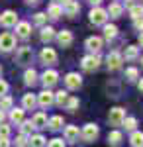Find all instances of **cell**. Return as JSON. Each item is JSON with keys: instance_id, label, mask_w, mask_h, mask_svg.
<instances>
[{"instance_id": "1", "label": "cell", "mask_w": 143, "mask_h": 147, "mask_svg": "<svg viewBox=\"0 0 143 147\" xmlns=\"http://www.w3.org/2000/svg\"><path fill=\"white\" fill-rule=\"evenodd\" d=\"M106 18H108V14H106L104 8L94 6V8L90 10V22L94 24V26H104V24H106Z\"/></svg>"}, {"instance_id": "2", "label": "cell", "mask_w": 143, "mask_h": 147, "mask_svg": "<svg viewBox=\"0 0 143 147\" xmlns=\"http://www.w3.org/2000/svg\"><path fill=\"white\" fill-rule=\"evenodd\" d=\"M123 118H125V112H123V108H112L110 114H108V122H110V125H121V122H123Z\"/></svg>"}, {"instance_id": "3", "label": "cell", "mask_w": 143, "mask_h": 147, "mask_svg": "<svg viewBox=\"0 0 143 147\" xmlns=\"http://www.w3.org/2000/svg\"><path fill=\"white\" fill-rule=\"evenodd\" d=\"M100 129L96 124H86L84 127H82V131H80V136H82V139L84 141H94L96 137H98Z\"/></svg>"}, {"instance_id": "4", "label": "cell", "mask_w": 143, "mask_h": 147, "mask_svg": "<svg viewBox=\"0 0 143 147\" xmlns=\"http://www.w3.org/2000/svg\"><path fill=\"white\" fill-rule=\"evenodd\" d=\"M14 45H16V37H14L10 32L0 34V49H2V51H12Z\"/></svg>"}, {"instance_id": "5", "label": "cell", "mask_w": 143, "mask_h": 147, "mask_svg": "<svg viewBox=\"0 0 143 147\" xmlns=\"http://www.w3.org/2000/svg\"><path fill=\"white\" fill-rule=\"evenodd\" d=\"M57 80H59V75H57V71H53V69L45 71L43 75H41V84H43L45 88H51V86H55Z\"/></svg>"}, {"instance_id": "6", "label": "cell", "mask_w": 143, "mask_h": 147, "mask_svg": "<svg viewBox=\"0 0 143 147\" xmlns=\"http://www.w3.org/2000/svg\"><path fill=\"white\" fill-rule=\"evenodd\" d=\"M16 59H18L20 65H28V63H32V59H33L32 47H20L18 53H16Z\"/></svg>"}, {"instance_id": "7", "label": "cell", "mask_w": 143, "mask_h": 147, "mask_svg": "<svg viewBox=\"0 0 143 147\" xmlns=\"http://www.w3.org/2000/svg\"><path fill=\"white\" fill-rule=\"evenodd\" d=\"M37 102H39V106H41V108H49V106L55 102V94L49 90V88H45L43 92H39V94H37Z\"/></svg>"}, {"instance_id": "8", "label": "cell", "mask_w": 143, "mask_h": 147, "mask_svg": "<svg viewBox=\"0 0 143 147\" xmlns=\"http://www.w3.org/2000/svg\"><path fill=\"white\" fill-rule=\"evenodd\" d=\"M100 65V57L98 53H92V55H86L82 59V69L84 71H94V69H98Z\"/></svg>"}, {"instance_id": "9", "label": "cell", "mask_w": 143, "mask_h": 147, "mask_svg": "<svg viewBox=\"0 0 143 147\" xmlns=\"http://www.w3.org/2000/svg\"><path fill=\"white\" fill-rule=\"evenodd\" d=\"M0 24H2L4 28H12V26H16V24H18V16H16V12L6 10L2 16H0Z\"/></svg>"}, {"instance_id": "10", "label": "cell", "mask_w": 143, "mask_h": 147, "mask_svg": "<svg viewBox=\"0 0 143 147\" xmlns=\"http://www.w3.org/2000/svg\"><path fill=\"white\" fill-rule=\"evenodd\" d=\"M106 61H108V69L116 71V69H120V67H121V61H123V57H121V53H118V51H112L110 55L106 57Z\"/></svg>"}, {"instance_id": "11", "label": "cell", "mask_w": 143, "mask_h": 147, "mask_svg": "<svg viewBox=\"0 0 143 147\" xmlns=\"http://www.w3.org/2000/svg\"><path fill=\"white\" fill-rule=\"evenodd\" d=\"M80 82H82V79H80L78 73H69L65 77V84H67V88H71V90H77L80 86Z\"/></svg>"}, {"instance_id": "12", "label": "cell", "mask_w": 143, "mask_h": 147, "mask_svg": "<svg viewBox=\"0 0 143 147\" xmlns=\"http://www.w3.org/2000/svg\"><path fill=\"white\" fill-rule=\"evenodd\" d=\"M55 37H57V43H59L61 47H69L71 43H73V34H71L69 30H63V32H59Z\"/></svg>"}, {"instance_id": "13", "label": "cell", "mask_w": 143, "mask_h": 147, "mask_svg": "<svg viewBox=\"0 0 143 147\" xmlns=\"http://www.w3.org/2000/svg\"><path fill=\"white\" fill-rule=\"evenodd\" d=\"M86 49H88V51H92V53H98L100 49H102V37H98V35L88 37V39H86Z\"/></svg>"}, {"instance_id": "14", "label": "cell", "mask_w": 143, "mask_h": 147, "mask_svg": "<svg viewBox=\"0 0 143 147\" xmlns=\"http://www.w3.org/2000/svg\"><path fill=\"white\" fill-rule=\"evenodd\" d=\"M63 10H65V14L69 18H73V16H77L78 12H80V6H78L77 0H69V2L63 4Z\"/></svg>"}, {"instance_id": "15", "label": "cell", "mask_w": 143, "mask_h": 147, "mask_svg": "<svg viewBox=\"0 0 143 147\" xmlns=\"http://www.w3.org/2000/svg\"><path fill=\"white\" fill-rule=\"evenodd\" d=\"M30 32H32V26L28 22H18L16 24V35H18V37L28 39V37H30Z\"/></svg>"}, {"instance_id": "16", "label": "cell", "mask_w": 143, "mask_h": 147, "mask_svg": "<svg viewBox=\"0 0 143 147\" xmlns=\"http://www.w3.org/2000/svg\"><path fill=\"white\" fill-rule=\"evenodd\" d=\"M78 136H80V131H78L77 125H67L65 127V139L67 141L75 143V141H78Z\"/></svg>"}, {"instance_id": "17", "label": "cell", "mask_w": 143, "mask_h": 147, "mask_svg": "<svg viewBox=\"0 0 143 147\" xmlns=\"http://www.w3.org/2000/svg\"><path fill=\"white\" fill-rule=\"evenodd\" d=\"M41 61H43L45 65H47V63H55V61H57L55 49H51V47H43V51H41Z\"/></svg>"}, {"instance_id": "18", "label": "cell", "mask_w": 143, "mask_h": 147, "mask_svg": "<svg viewBox=\"0 0 143 147\" xmlns=\"http://www.w3.org/2000/svg\"><path fill=\"white\" fill-rule=\"evenodd\" d=\"M121 139H123V136H121V131H118V129H114V131L108 134V143H110L112 147H120Z\"/></svg>"}, {"instance_id": "19", "label": "cell", "mask_w": 143, "mask_h": 147, "mask_svg": "<svg viewBox=\"0 0 143 147\" xmlns=\"http://www.w3.org/2000/svg\"><path fill=\"white\" fill-rule=\"evenodd\" d=\"M32 124H33V127H47V116H45L43 112H37L35 116H33V120H32Z\"/></svg>"}, {"instance_id": "20", "label": "cell", "mask_w": 143, "mask_h": 147, "mask_svg": "<svg viewBox=\"0 0 143 147\" xmlns=\"http://www.w3.org/2000/svg\"><path fill=\"white\" fill-rule=\"evenodd\" d=\"M106 14H110L112 18H120L121 14H123V8H121L120 2H112L110 6H108V10H106Z\"/></svg>"}, {"instance_id": "21", "label": "cell", "mask_w": 143, "mask_h": 147, "mask_svg": "<svg viewBox=\"0 0 143 147\" xmlns=\"http://www.w3.org/2000/svg\"><path fill=\"white\" fill-rule=\"evenodd\" d=\"M22 104H24V110H33L35 104H37V98H35L33 94H24Z\"/></svg>"}, {"instance_id": "22", "label": "cell", "mask_w": 143, "mask_h": 147, "mask_svg": "<svg viewBox=\"0 0 143 147\" xmlns=\"http://www.w3.org/2000/svg\"><path fill=\"white\" fill-rule=\"evenodd\" d=\"M63 124H65V120H63V116H53L49 122H47V125L53 129V131H57V129H61L63 127Z\"/></svg>"}, {"instance_id": "23", "label": "cell", "mask_w": 143, "mask_h": 147, "mask_svg": "<svg viewBox=\"0 0 143 147\" xmlns=\"http://www.w3.org/2000/svg\"><path fill=\"white\" fill-rule=\"evenodd\" d=\"M10 120L14 122V124H22L24 122V108H12Z\"/></svg>"}, {"instance_id": "24", "label": "cell", "mask_w": 143, "mask_h": 147, "mask_svg": "<svg viewBox=\"0 0 143 147\" xmlns=\"http://www.w3.org/2000/svg\"><path fill=\"white\" fill-rule=\"evenodd\" d=\"M53 37H55V30H53L51 26H47V28L41 30V41H43V43H49Z\"/></svg>"}, {"instance_id": "25", "label": "cell", "mask_w": 143, "mask_h": 147, "mask_svg": "<svg viewBox=\"0 0 143 147\" xmlns=\"http://www.w3.org/2000/svg\"><path fill=\"white\" fill-rule=\"evenodd\" d=\"M130 143L132 147H143V131H133L130 137Z\"/></svg>"}, {"instance_id": "26", "label": "cell", "mask_w": 143, "mask_h": 147, "mask_svg": "<svg viewBox=\"0 0 143 147\" xmlns=\"http://www.w3.org/2000/svg\"><path fill=\"white\" fill-rule=\"evenodd\" d=\"M47 14H49V18H53V20H57V18H61V14H63V8L59 6V4H51L49 6V10H47Z\"/></svg>"}, {"instance_id": "27", "label": "cell", "mask_w": 143, "mask_h": 147, "mask_svg": "<svg viewBox=\"0 0 143 147\" xmlns=\"http://www.w3.org/2000/svg\"><path fill=\"white\" fill-rule=\"evenodd\" d=\"M45 145V137L39 136V134H35V136L30 137V143H28V147H43Z\"/></svg>"}, {"instance_id": "28", "label": "cell", "mask_w": 143, "mask_h": 147, "mask_svg": "<svg viewBox=\"0 0 143 147\" xmlns=\"http://www.w3.org/2000/svg\"><path fill=\"white\" fill-rule=\"evenodd\" d=\"M24 79H26V84L33 86V84L37 82V73H35L33 69H28V71H26V75H24Z\"/></svg>"}, {"instance_id": "29", "label": "cell", "mask_w": 143, "mask_h": 147, "mask_svg": "<svg viewBox=\"0 0 143 147\" xmlns=\"http://www.w3.org/2000/svg\"><path fill=\"white\" fill-rule=\"evenodd\" d=\"M104 35H106V39H114L118 35V28L110 26V24H104Z\"/></svg>"}, {"instance_id": "30", "label": "cell", "mask_w": 143, "mask_h": 147, "mask_svg": "<svg viewBox=\"0 0 143 147\" xmlns=\"http://www.w3.org/2000/svg\"><path fill=\"white\" fill-rule=\"evenodd\" d=\"M137 55H139V49H137L135 45L125 47V59H127V61H133V59H137Z\"/></svg>"}, {"instance_id": "31", "label": "cell", "mask_w": 143, "mask_h": 147, "mask_svg": "<svg viewBox=\"0 0 143 147\" xmlns=\"http://www.w3.org/2000/svg\"><path fill=\"white\" fill-rule=\"evenodd\" d=\"M121 125H125V129L127 131H135V125H137V120L135 118H123V122Z\"/></svg>"}, {"instance_id": "32", "label": "cell", "mask_w": 143, "mask_h": 147, "mask_svg": "<svg viewBox=\"0 0 143 147\" xmlns=\"http://www.w3.org/2000/svg\"><path fill=\"white\" fill-rule=\"evenodd\" d=\"M67 98H69V92H67V90H59V92L55 94V102L59 104V106H65Z\"/></svg>"}, {"instance_id": "33", "label": "cell", "mask_w": 143, "mask_h": 147, "mask_svg": "<svg viewBox=\"0 0 143 147\" xmlns=\"http://www.w3.org/2000/svg\"><path fill=\"white\" fill-rule=\"evenodd\" d=\"M65 108H67V110H71V112H75V110L78 108V98H75V96H73V98H67Z\"/></svg>"}, {"instance_id": "34", "label": "cell", "mask_w": 143, "mask_h": 147, "mask_svg": "<svg viewBox=\"0 0 143 147\" xmlns=\"http://www.w3.org/2000/svg\"><path fill=\"white\" fill-rule=\"evenodd\" d=\"M130 16H132L133 20H135V18H141L143 16V6H132V8H130Z\"/></svg>"}, {"instance_id": "35", "label": "cell", "mask_w": 143, "mask_h": 147, "mask_svg": "<svg viewBox=\"0 0 143 147\" xmlns=\"http://www.w3.org/2000/svg\"><path fill=\"white\" fill-rule=\"evenodd\" d=\"M12 104H14V102H12L10 96H4V98L0 100V110H12Z\"/></svg>"}, {"instance_id": "36", "label": "cell", "mask_w": 143, "mask_h": 147, "mask_svg": "<svg viewBox=\"0 0 143 147\" xmlns=\"http://www.w3.org/2000/svg\"><path fill=\"white\" fill-rule=\"evenodd\" d=\"M125 77H127V80H137V77H139V71L135 67H130L127 71H125Z\"/></svg>"}, {"instance_id": "37", "label": "cell", "mask_w": 143, "mask_h": 147, "mask_svg": "<svg viewBox=\"0 0 143 147\" xmlns=\"http://www.w3.org/2000/svg\"><path fill=\"white\" fill-rule=\"evenodd\" d=\"M33 131V124L32 122H22V134L24 136H32Z\"/></svg>"}, {"instance_id": "38", "label": "cell", "mask_w": 143, "mask_h": 147, "mask_svg": "<svg viewBox=\"0 0 143 147\" xmlns=\"http://www.w3.org/2000/svg\"><path fill=\"white\" fill-rule=\"evenodd\" d=\"M0 137H6V139L10 137V125L4 124V122L0 124Z\"/></svg>"}, {"instance_id": "39", "label": "cell", "mask_w": 143, "mask_h": 147, "mask_svg": "<svg viewBox=\"0 0 143 147\" xmlns=\"http://www.w3.org/2000/svg\"><path fill=\"white\" fill-rule=\"evenodd\" d=\"M33 22L37 24V26H43V24L47 22V14H43V12H39V14H35V18H33Z\"/></svg>"}, {"instance_id": "40", "label": "cell", "mask_w": 143, "mask_h": 147, "mask_svg": "<svg viewBox=\"0 0 143 147\" xmlns=\"http://www.w3.org/2000/svg\"><path fill=\"white\" fill-rule=\"evenodd\" d=\"M16 147H28V136L20 134V136L16 137Z\"/></svg>"}, {"instance_id": "41", "label": "cell", "mask_w": 143, "mask_h": 147, "mask_svg": "<svg viewBox=\"0 0 143 147\" xmlns=\"http://www.w3.org/2000/svg\"><path fill=\"white\" fill-rule=\"evenodd\" d=\"M49 147H65V141L63 139H51L49 141Z\"/></svg>"}, {"instance_id": "42", "label": "cell", "mask_w": 143, "mask_h": 147, "mask_svg": "<svg viewBox=\"0 0 143 147\" xmlns=\"http://www.w3.org/2000/svg\"><path fill=\"white\" fill-rule=\"evenodd\" d=\"M8 92V82H4V80H0V96H4Z\"/></svg>"}, {"instance_id": "43", "label": "cell", "mask_w": 143, "mask_h": 147, "mask_svg": "<svg viewBox=\"0 0 143 147\" xmlns=\"http://www.w3.org/2000/svg\"><path fill=\"white\" fill-rule=\"evenodd\" d=\"M133 26H135L137 30H143V18H135V20H133Z\"/></svg>"}, {"instance_id": "44", "label": "cell", "mask_w": 143, "mask_h": 147, "mask_svg": "<svg viewBox=\"0 0 143 147\" xmlns=\"http://www.w3.org/2000/svg\"><path fill=\"white\" fill-rule=\"evenodd\" d=\"M0 147H10V141L6 137H0Z\"/></svg>"}, {"instance_id": "45", "label": "cell", "mask_w": 143, "mask_h": 147, "mask_svg": "<svg viewBox=\"0 0 143 147\" xmlns=\"http://www.w3.org/2000/svg\"><path fill=\"white\" fill-rule=\"evenodd\" d=\"M88 2H90L92 6H98V4H100V2H102V0H88Z\"/></svg>"}, {"instance_id": "46", "label": "cell", "mask_w": 143, "mask_h": 147, "mask_svg": "<svg viewBox=\"0 0 143 147\" xmlns=\"http://www.w3.org/2000/svg\"><path fill=\"white\" fill-rule=\"evenodd\" d=\"M4 122V110H0V124Z\"/></svg>"}, {"instance_id": "47", "label": "cell", "mask_w": 143, "mask_h": 147, "mask_svg": "<svg viewBox=\"0 0 143 147\" xmlns=\"http://www.w3.org/2000/svg\"><path fill=\"white\" fill-rule=\"evenodd\" d=\"M139 45H141V47H143V34H141V35H139Z\"/></svg>"}, {"instance_id": "48", "label": "cell", "mask_w": 143, "mask_h": 147, "mask_svg": "<svg viewBox=\"0 0 143 147\" xmlns=\"http://www.w3.org/2000/svg\"><path fill=\"white\" fill-rule=\"evenodd\" d=\"M139 90H143V79L139 80Z\"/></svg>"}, {"instance_id": "49", "label": "cell", "mask_w": 143, "mask_h": 147, "mask_svg": "<svg viewBox=\"0 0 143 147\" xmlns=\"http://www.w3.org/2000/svg\"><path fill=\"white\" fill-rule=\"evenodd\" d=\"M28 2H32V4H35V2H39V0H28Z\"/></svg>"}, {"instance_id": "50", "label": "cell", "mask_w": 143, "mask_h": 147, "mask_svg": "<svg viewBox=\"0 0 143 147\" xmlns=\"http://www.w3.org/2000/svg\"><path fill=\"white\" fill-rule=\"evenodd\" d=\"M53 2H55V4H57V2H61V0H53Z\"/></svg>"}, {"instance_id": "51", "label": "cell", "mask_w": 143, "mask_h": 147, "mask_svg": "<svg viewBox=\"0 0 143 147\" xmlns=\"http://www.w3.org/2000/svg\"><path fill=\"white\" fill-rule=\"evenodd\" d=\"M0 73H2V67H0Z\"/></svg>"}, {"instance_id": "52", "label": "cell", "mask_w": 143, "mask_h": 147, "mask_svg": "<svg viewBox=\"0 0 143 147\" xmlns=\"http://www.w3.org/2000/svg\"><path fill=\"white\" fill-rule=\"evenodd\" d=\"M141 63H143V59H141Z\"/></svg>"}]
</instances>
